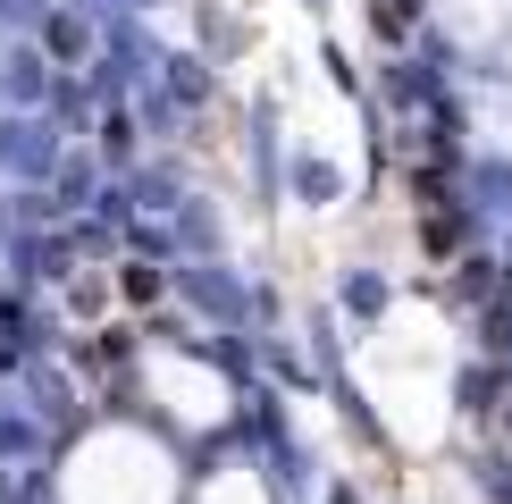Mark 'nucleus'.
<instances>
[{
  "label": "nucleus",
  "mask_w": 512,
  "mask_h": 504,
  "mask_svg": "<svg viewBox=\"0 0 512 504\" xmlns=\"http://www.w3.org/2000/svg\"><path fill=\"white\" fill-rule=\"evenodd\" d=\"M34 34H42V51H51V68H59V76H68V68H84V59H93V42H101V34H93V17H84L76 0H59V9L42 17Z\"/></svg>",
  "instance_id": "obj_1"
},
{
  "label": "nucleus",
  "mask_w": 512,
  "mask_h": 504,
  "mask_svg": "<svg viewBox=\"0 0 512 504\" xmlns=\"http://www.w3.org/2000/svg\"><path fill=\"white\" fill-rule=\"evenodd\" d=\"M311 9H328V0H311Z\"/></svg>",
  "instance_id": "obj_2"
}]
</instances>
